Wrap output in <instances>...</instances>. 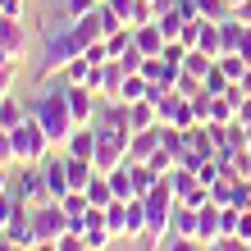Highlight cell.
Returning a JSON list of instances; mask_svg holds the SVG:
<instances>
[{"label":"cell","mask_w":251,"mask_h":251,"mask_svg":"<svg viewBox=\"0 0 251 251\" xmlns=\"http://www.w3.org/2000/svg\"><path fill=\"white\" fill-rule=\"evenodd\" d=\"M0 19H23V0H0Z\"/></svg>","instance_id":"36"},{"label":"cell","mask_w":251,"mask_h":251,"mask_svg":"<svg viewBox=\"0 0 251 251\" xmlns=\"http://www.w3.org/2000/svg\"><path fill=\"white\" fill-rule=\"evenodd\" d=\"M0 251H27V247H19V242H9V238H0Z\"/></svg>","instance_id":"42"},{"label":"cell","mask_w":251,"mask_h":251,"mask_svg":"<svg viewBox=\"0 0 251 251\" xmlns=\"http://www.w3.org/2000/svg\"><path fill=\"white\" fill-rule=\"evenodd\" d=\"M50 151H55V146H50V137H46V128L27 114V119L14 128V155H19V165H46Z\"/></svg>","instance_id":"3"},{"label":"cell","mask_w":251,"mask_h":251,"mask_svg":"<svg viewBox=\"0 0 251 251\" xmlns=\"http://www.w3.org/2000/svg\"><path fill=\"white\" fill-rule=\"evenodd\" d=\"M238 124H251V96H242V105H238Z\"/></svg>","instance_id":"40"},{"label":"cell","mask_w":251,"mask_h":251,"mask_svg":"<svg viewBox=\"0 0 251 251\" xmlns=\"http://www.w3.org/2000/svg\"><path fill=\"white\" fill-rule=\"evenodd\" d=\"M64 100H69L73 124H96V114H100V96L92 92V87H82V82H64Z\"/></svg>","instance_id":"6"},{"label":"cell","mask_w":251,"mask_h":251,"mask_svg":"<svg viewBox=\"0 0 251 251\" xmlns=\"http://www.w3.org/2000/svg\"><path fill=\"white\" fill-rule=\"evenodd\" d=\"M87 73H92V64H87L82 55H78V60H73V64L64 69V82H87Z\"/></svg>","instance_id":"32"},{"label":"cell","mask_w":251,"mask_h":251,"mask_svg":"<svg viewBox=\"0 0 251 251\" xmlns=\"http://www.w3.org/2000/svg\"><path fill=\"white\" fill-rule=\"evenodd\" d=\"M64 155H78V160H92L96 165V124H78L73 137L64 142Z\"/></svg>","instance_id":"10"},{"label":"cell","mask_w":251,"mask_h":251,"mask_svg":"<svg viewBox=\"0 0 251 251\" xmlns=\"http://www.w3.org/2000/svg\"><path fill=\"white\" fill-rule=\"evenodd\" d=\"M132 46H137L142 55H160V50L169 46V37L160 32V23L151 19V23H137V27H132Z\"/></svg>","instance_id":"11"},{"label":"cell","mask_w":251,"mask_h":251,"mask_svg":"<svg viewBox=\"0 0 251 251\" xmlns=\"http://www.w3.org/2000/svg\"><path fill=\"white\" fill-rule=\"evenodd\" d=\"M32 233H37V242H60L69 228V210H64V201H37L32 205Z\"/></svg>","instance_id":"5"},{"label":"cell","mask_w":251,"mask_h":251,"mask_svg":"<svg viewBox=\"0 0 251 251\" xmlns=\"http://www.w3.org/2000/svg\"><path fill=\"white\" fill-rule=\"evenodd\" d=\"M27 251H55V242H37V247H27Z\"/></svg>","instance_id":"43"},{"label":"cell","mask_w":251,"mask_h":251,"mask_svg":"<svg viewBox=\"0 0 251 251\" xmlns=\"http://www.w3.org/2000/svg\"><path fill=\"white\" fill-rule=\"evenodd\" d=\"M233 19H238V23H251V0H238V5H233Z\"/></svg>","instance_id":"38"},{"label":"cell","mask_w":251,"mask_h":251,"mask_svg":"<svg viewBox=\"0 0 251 251\" xmlns=\"http://www.w3.org/2000/svg\"><path fill=\"white\" fill-rule=\"evenodd\" d=\"M14 82H19V60L0 55V96H9V92H14Z\"/></svg>","instance_id":"27"},{"label":"cell","mask_w":251,"mask_h":251,"mask_svg":"<svg viewBox=\"0 0 251 251\" xmlns=\"http://www.w3.org/2000/svg\"><path fill=\"white\" fill-rule=\"evenodd\" d=\"M160 251H201L197 238H183V233H169L165 242H160Z\"/></svg>","instance_id":"29"},{"label":"cell","mask_w":251,"mask_h":251,"mask_svg":"<svg viewBox=\"0 0 251 251\" xmlns=\"http://www.w3.org/2000/svg\"><path fill=\"white\" fill-rule=\"evenodd\" d=\"M238 55L251 64V23H247V32H242V41H238Z\"/></svg>","instance_id":"39"},{"label":"cell","mask_w":251,"mask_h":251,"mask_svg":"<svg viewBox=\"0 0 251 251\" xmlns=\"http://www.w3.org/2000/svg\"><path fill=\"white\" fill-rule=\"evenodd\" d=\"M242 92H247V96H251V69H247V78H242Z\"/></svg>","instance_id":"44"},{"label":"cell","mask_w":251,"mask_h":251,"mask_svg":"<svg viewBox=\"0 0 251 251\" xmlns=\"http://www.w3.org/2000/svg\"><path fill=\"white\" fill-rule=\"evenodd\" d=\"M155 146H160V124H155V128H142V132H132V142H128V160H132V165H142V160L151 155Z\"/></svg>","instance_id":"16"},{"label":"cell","mask_w":251,"mask_h":251,"mask_svg":"<svg viewBox=\"0 0 251 251\" xmlns=\"http://www.w3.org/2000/svg\"><path fill=\"white\" fill-rule=\"evenodd\" d=\"M14 192H0V238H5V224H9V210H14Z\"/></svg>","instance_id":"35"},{"label":"cell","mask_w":251,"mask_h":251,"mask_svg":"<svg viewBox=\"0 0 251 251\" xmlns=\"http://www.w3.org/2000/svg\"><path fill=\"white\" fill-rule=\"evenodd\" d=\"M82 192H87V201H92V205H110V201H114V192H110V178H105V174H96V178L87 183Z\"/></svg>","instance_id":"22"},{"label":"cell","mask_w":251,"mask_h":251,"mask_svg":"<svg viewBox=\"0 0 251 251\" xmlns=\"http://www.w3.org/2000/svg\"><path fill=\"white\" fill-rule=\"evenodd\" d=\"M146 96H151V82H146L142 73H128L124 87H119V100H124V105H132V100H146Z\"/></svg>","instance_id":"20"},{"label":"cell","mask_w":251,"mask_h":251,"mask_svg":"<svg viewBox=\"0 0 251 251\" xmlns=\"http://www.w3.org/2000/svg\"><path fill=\"white\" fill-rule=\"evenodd\" d=\"M219 69H224V73H228V82H242L251 64L242 60V55H238V50H228V55H219Z\"/></svg>","instance_id":"24"},{"label":"cell","mask_w":251,"mask_h":251,"mask_svg":"<svg viewBox=\"0 0 251 251\" xmlns=\"http://www.w3.org/2000/svg\"><path fill=\"white\" fill-rule=\"evenodd\" d=\"M128 142H132V128L96 124V174H110L114 165H124L128 160Z\"/></svg>","instance_id":"4"},{"label":"cell","mask_w":251,"mask_h":251,"mask_svg":"<svg viewBox=\"0 0 251 251\" xmlns=\"http://www.w3.org/2000/svg\"><path fill=\"white\" fill-rule=\"evenodd\" d=\"M142 233H146V201H142V197H132V201L124 205V242L142 238Z\"/></svg>","instance_id":"15"},{"label":"cell","mask_w":251,"mask_h":251,"mask_svg":"<svg viewBox=\"0 0 251 251\" xmlns=\"http://www.w3.org/2000/svg\"><path fill=\"white\" fill-rule=\"evenodd\" d=\"M228 5H238V0H228Z\"/></svg>","instance_id":"45"},{"label":"cell","mask_w":251,"mask_h":251,"mask_svg":"<svg viewBox=\"0 0 251 251\" xmlns=\"http://www.w3.org/2000/svg\"><path fill=\"white\" fill-rule=\"evenodd\" d=\"M183 69L192 73V78H205V73L215 69V60H210V55H205V50H187V60H183Z\"/></svg>","instance_id":"26"},{"label":"cell","mask_w":251,"mask_h":251,"mask_svg":"<svg viewBox=\"0 0 251 251\" xmlns=\"http://www.w3.org/2000/svg\"><path fill=\"white\" fill-rule=\"evenodd\" d=\"M27 114H32V110H27L23 100L14 96V92H9L5 100H0V128H9V132H14V128H19V124L27 119Z\"/></svg>","instance_id":"18"},{"label":"cell","mask_w":251,"mask_h":251,"mask_svg":"<svg viewBox=\"0 0 251 251\" xmlns=\"http://www.w3.org/2000/svg\"><path fill=\"white\" fill-rule=\"evenodd\" d=\"M32 119L46 128V137H50V146H60L64 151V142L73 137V114H69V100H64V87H41V92L32 96Z\"/></svg>","instance_id":"2"},{"label":"cell","mask_w":251,"mask_h":251,"mask_svg":"<svg viewBox=\"0 0 251 251\" xmlns=\"http://www.w3.org/2000/svg\"><path fill=\"white\" fill-rule=\"evenodd\" d=\"M146 5H151V9H155V19H160L165 9H174V0H146Z\"/></svg>","instance_id":"41"},{"label":"cell","mask_w":251,"mask_h":251,"mask_svg":"<svg viewBox=\"0 0 251 251\" xmlns=\"http://www.w3.org/2000/svg\"><path fill=\"white\" fill-rule=\"evenodd\" d=\"M0 55H9V60H23L27 55V27H23V19H0Z\"/></svg>","instance_id":"9"},{"label":"cell","mask_w":251,"mask_h":251,"mask_svg":"<svg viewBox=\"0 0 251 251\" xmlns=\"http://www.w3.org/2000/svg\"><path fill=\"white\" fill-rule=\"evenodd\" d=\"M82 60H87V64H105V60H110V50H105V41H92V46L82 50Z\"/></svg>","instance_id":"34"},{"label":"cell","mask_w":251,"mask_h":251,"mask_svg":"<svg viewBox=\"0 0 251 251\" xmlns=\"http://www.w3.org/2000/svg\"><path fill=\"white\" fill-rule=\"evenodd\" d=\"M0 100H5V96H0Z\"/></svg>","instance_id":"46"},{"label":"cell","mask_w":251,"mask_h":251,"mask_svg":"<svg viewBox=\"0 0 251 251\" xmlns=\"http://www.w3.org/2000/svg\"><path fill=\"white\" fill-rule=\"evenodd\" d=\"M224 238V228H219V205H201L197 210V242H219Z\"/></svg>","instance_id":"13"},{"label":"cell","mask_w":251,"mask_h":251,"mask_svg":"<svg viewBox=\"0 0 251 251\" xmlns=\"http://www.w3.org/2000/svg\"><path fill=\"white\" fill-rule=\"evenodd\" d=\"M14 169L19 165H0V192H14Z\"/></svg>","instance_id":"37"},{"label":"cell","mask_w":251,"mask_h":251,"mask_svg":"<svg viewBox=\"0 0 251 251\" xmlns=\"http://www.w3.org/2000/svg\"><path fill=\"white\" fill-rule=\"evenodd\" d=\"M124 205H128V201H110V205H105V224H110V233H114L119 242H124Z\"/></svg>","instance_id":"28"},{"label":"cell","mask_w":251,"mask_h":251,"mask_svg":"<svg viewBox=\"0 0 251 251\" xmlns=\"http://www.w3.org/2000/svg\"><path fill=\"white\" fill-rule=\"evenodd\" d=\"M142 64H146V55H142L137 46H128V50L119 55V69H124V73H142Z\"/></svg>","instance_id":"30"},{"label":"cell","mask_w":251,"mask_h":251,"mask_svg":"<svg viewBox=\"0 0 251 251\" xmlns=\"http://www.w3.org/2000/svg\"><path fill=\"white\" fill-rule=\"evenodd\" d=\"M155 23H160V32H165L169 41H178V37H183V27H187V19H183L178 9H165V14H160Z\"/></svg>","instance_id":"23"},{"label":"cell","mask_w":251,"mask_h":251,"mask_svg":"<svg viewBox=\"0 0 251 251\" xmlns=\"http://www.w3.org/2000/svg\"><path fill=\"white\" fill-rule=\"evenodd\" d=\"M14 197H23L27 205H37V201H50L41 165H19V169H14Z\"/></svg>","instance_id":"7"},{"label":"cell","mask_w":251,"mask_h":251,"mask_svg":"<svg viewBox=\"0 0 251 251\" xmlns=\"http://www.w3.org/2000/svg\"><path fill=\"white\" fill-rule=\"evenodd\" d=\"M96 5H100V0H64V5H60V9L69 14V19H87V14H92Z\"/></svg>","instance_id":"31"},{"label":"cell","mask_w":251,"mask_h":251,"mask_svg":"<svg viewBox=\"0 0 251 251\" xmlns=\"http://www.w3.org/2000/svg\"><path fill=\"white\" fill-rule=\"evenodd\" d=\"M87 50V41L78 32V19H69V14L60 9L55 19L41 23V60H37V78H64V69L78 60V55Z\"/></svg>","instance_id":"1"},{"label":"cell","mask_w":251,"mask_h":251,"mask_svg":"<svg viewBox=\"0 0 251 251\" xmlns=\"http://www.w3.org/2000/svg\"><path fill=\"white\" fill-rule=\"evenodd\" d=\"M55 251H92V247H87V238H82V233H64V238L55 242Z\"/></svg>","instance_id":"33"},{"label":"cell","mask_w":251,"mask_h":251,"mask_svg":"<svg viewBox=\"0 0 251 251\" xmlns=\"http://www.w3.org/2000/svg\"><path fill=\"white\" fill-rule=\"evenodd\" d=\"M201 87H205V92H210V96H224L228 87H233V82H228V73L219 69V60H215V69H210V73H205V78H201Z\"/></svg>","instance_id":"25"},{"label":"cell","mask_w":251,"mask_h":251,"mask_svg":"<svg viewBox=\"0 0 251 251\" xmlns=\"http://www.w3.org/2000/svg\"><path fill=\"white\" fill-rule=\"evenodd\" d=\"M247 251H251V247H247Z\"/></svg>","instance_id":"47"},{"label":"cell","mask_w":251,"mask_h":251,"mask_svg":"<svg viewBox=\"0 0 251 251\" xmlns=\"http://www.w3.org/2000/svg\"><path fill=\"white\" fill-rule=\"evenodd\" d=\"M5 238H9V242H19V247H37V233H32V205H27L23 197L14 201V210H9Z\"/></svg>","instance_id":"8"},{"label":"cell","mask_w":251,"mask_h":251,"mask_svg":"<svg viewBox=\"0 0 251 251\" xmlns=\"http://www.w3.org/2000/svg\"><path fill=\"white\" fill-rule=\"evenodd\" d=\"M169 233H183V238H197V205H174V224H169Z\"/></svg>","instance_id":"19"},{"label":"cell","mask_w":251,"mask_h":251,"mask_svg":"<svg viewBox=\"0 0 251 251\" xmlns=\"http://www.w3.org/2000/svg\"><path fill=\"white\" fill-rule=\"evenodd\" d=\"M128 124H132V132H142V128H155L160 124V110H155V100L146 96V100H132L128 105Z\"/></svg>","instance_id":"17"},{"label":"cell","mask_w":251,"mask_h":251,"mask_svg":"<svg viewBox=\"0 0 251 251\" xmlns=\"http://www.w3.org/2000/svg\"><path fill=\"white\" fill-rule=\"evenodd\" d=\"M197 14L205 23H224V19H233V5L228 0H197Z\"/></svg>","instance_id":"21"},{"label":"cell","mask_w":251,"mask_h":251,"mask_svg":"<svg viewBox=\"0 0 251 251\" xmlns=\"http://www.w3.org/2000/svg\"><path fill=\"white\" fill-rule=\"evenodd\" d=\"M41 174H46V192H50L55 201L73 192V187H69V169H64V155H50L46 165H41Z\"/></svg>","instance_id":"12"},{"label":"cell","mask_w":251,"mask_h":251,"mask_svg":"<svg viewBox=\"0 0 251 251\" xmlns=\"http://www.w3.org/2000/svg\"><path fill=\"white\" fill-rule=\"evenodd\" d=\"M105 178H110L114 201H132V197H137V183H132V165H128V160H124V165H114Z\"/></svg>","instance_id":"14"}]
</instances>
